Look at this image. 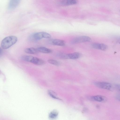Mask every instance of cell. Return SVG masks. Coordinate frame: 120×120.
Segmentation results:
<instances>
[{"label": "cell", "mask_w": 120, "mask_h": 120, "mask_svg": "<svg viewBox=\"0 0 120 120\" xmlns=\"http://www.w3.org/2000/svg\"><path fill=\"white\" fill-rule=\"evenodd\" d=\"M91 46L94 49L103 51H105L108 49L107 45L103 44L96 43H93L91 44Z\"/></svg>", "instance_id": "4"}, {"label": "cell", "mask_w": 120, "mask_h": 120, "mask_svg": "<svg viewBox=\"0 0 120 120\" xmlns=\"http://www.w3.org/2000/svg\"><path fill=\"white\" fill-rule=\"evenodd\" d=\"M43 38H50L51 37V35L48 33L44 32H42Z\"/></svg>", "instance_id": "19"}, {"label": "cell", "mask_w": 120, "mask_h": 120, "mask_svg": "<svg viewBox=\"0 0 120 120\" xmlns=\"http://www.w3.org/2000/svg\"><path fill=\"white\" fill-rule=\"evenodd\" d=\"M68 54L64 52H59L56 53V56L59 58L62 59H68Z\"/></svg>", "instance_id": "15"}, {"label": "cell", "mask_w": 120, "mask_h": 120, "mask_svg": "<svg viewBox=\"0 0 120 120\" xmlns=\"http://www.w3.org/2000/svg\"><path fill=\"white\" fill-rule=\"evenodd\" d=\"M117 88L118 89V90H120V86L119 85H117L116 86Z\"/></svg>", "instance_id": "21"}, {"label": "cell", "mask_w": 120, "mask_h": 120, "mask_svg": "<svg viewBox=\"0 0 120 120\" xmlns=\"http://www.w3.org/2000/svg\"><path fill=\"white\" fill-rule=\"evenodd\" d=\"M33 57L30 56L24 55L21 57V58L24 61L30 62Z\"/></svg>", "instance_id": "17"}, {"label": "cell", "mask_w": 120, "mask_h": 120, "mask_svg": "<svg viewBox=\"0 0 120 120\" xmlns=\"http://www.w3.org/2000/svg\"><path fill=\"white\" fill-rule=\"evenodd\" d=\"M24 51L26 53L30 54L37 53L38 52L37 49L34 48H26L25 49Z\"/></svg>", "instance_id": "11"}, {"label": "cell", "mask_w": 120, "mask_h": 120, "mask_svg": "<svg viewBox=\"0 0 120 120\" xmlns=\"http://www.w3.org/2000/svg\"><path fill=\"white\" fill-rule=\"evenodd\" d=\"M47 92L48 94L52 98L57 99L61 100L57 97L56 94L54 91L49 90H48Z\"/></svg>", "instance_id": "16"}, {"label": "cell", "mask_w": 120, "mask_h": 120, "mask_svg": "<svg viewBox=\"0 0 120 120\" xmlns=\"http://www.w3.org/2000/svg\"><path fill=\"white\" fill-rule=\"evenodd\" d=\"M43 38L42 32L36 33L33 34L30 37V38L34 40H40Z\"/></svg>", "instance_id": "9"}, {"label": "cell", "mask_w": 120, "mask_h": 120, "mask_svg": "<svg viewBox=\"0 0 120 120\" xmlns=\"http://www.w3.org/2000/svg\"><path fill=\"white\" fill-rule=\"evenodd\" d=\"M2 49L0 47V57L1 56L2 53Z\"/></svg>", "instance_id": "20"}, {"label": "cell", "mask_w": 120, "mask_h": 120, "mask_svg": "<svg viewBox=\"0 0 120 120\" xmlns=\"http://www.w3.org/2000/svg\"><path fill=\"white\" fill-rule=\"evenodd\" d=\"M95 85L97 87L109 90L111 88V84L109 83L105 82H96Z\"/></svg>", "instance_id": "3"}, {"label": "cell", "mask_w": 120, "mask_h": 120, "mask_svg": "<svg viewBox=\"0 0 120 120\" xmlns=\"http://www.w3.org/2000/svg\"><path fill=\"white\" fill-rule=\"evenodd\" d=\"M37 49L38 52L43 53H49L52 52L50 49L44 47H40Z\"/></svg>", "instance_id": "12"}, {"label": "cell", "mask_w": 120, "mask_h": 120, "mask_svg": "<svg viewBox=\"0 0 120 120\" xmlns=\"http://www.w3.org/2000/svg\"><path fill=\"white\" fill-rule=\"evenodd\" d=\"M92 100L99 102L104 101L105 100V98L100 95H96L91 97V98Z\"/></svg>", "instance_id": "14"}, {"label": "cell", "mask_w": 120, "mask_h": 120, "mask_svg": "<svg viewBox=\"0 0 120 120\" xmlns=\"http://www.w3.org/2000/svg\"><path fill=\"white\" fill-rule=\"evenodd\" d=\"M21 0H10L8 7L10 9H13L16 8L19 5Z\"/></svg>", "instance_id": "5"}, {"label": "cell", "mask_w": 120, "mask_h": 120, "mask_svg": "<svg viewBox=\"0 0 120 120\" xmlns=\"http://www.w3.org/2000/svg\"><path fill=\"white\" fill-rule=\"evenodd\" d=\"M78 2L77 0H62L60 3L62 5L67 6L75 4Z\"/></svg>", "instance_id": "6"}, {"label": "cell", "mask_w": 120, "mask_h": 120, "mask_svg": "<svg viewBox=\"0 0 120 120\" xmlns=\"http://www.w3.org/2000/svg\"><path fill=\"white\" fill-rule=\"evenodd\" d=\"M17 41L16 37L14 36H10L6 37L2 41L1 46L4 49H8L15 44Z\"/></svg>", "instance_id": "1"}, {"label": "cell", "mask_w": 120, "mask_h": 120, "mask_svg": "<svg viewBox=\"0 0 120 120\" xmlns=\"http://www.w3.org/2000/svg\"><path fill=\"white\" fill-rule=\"evenodd\" d=\"M58 111L55 110H53L50 112L49 115V118L51 119H54L56 118L58 115Z\"/></svg>", "instance_id": "13"}, {"label": "cell", "mask_w": 120, "mask_h": 120, "mask_svg": "<svg viewBox=\"0 0 120 120\" xmlns=\"http://www.w3.org/2000/svg\"><path fill=\"white\" fill-rule=\"evenodd\" d=\"M80 54L78 52H75L68 54V59H76L79 58L80 56Z\"/></svg>", "instance_id": "10"}, {"label": "cell", "mask_w": 120, "mask_h": 120, "mask_svg": "<svg viewBox=\"0 0 120 120\" xmlns=\"http://www.w3.org/2000/svg\"><path fill=\"white\" fill-rule=\"evenodd\" d=\"M91 41V38L89 37L82 36L75 38L71 41L70 42L72 44L80 43L90 42Z\"/></svg>", "instance_id": "2"}, {"label": "cell", "mask_w": 120, "mask_h": 120, "mask_svg": "<svg viewBox=\"0 0 120 120\" xmlns=\"http://www.w3.org/2000/svg\"><path fill=\"white\" fill-rule=\"evenodd\" d=\"M51 43L53 45L59 46H63L65 44V42L64 41L56 39L52 40Z\"/></svg>", "instance_id": "8"}, {"label": "cell", "mask_w": 120, "mask_h": 120, "mask_svg": "<svg viewBox=\"0 0 120 120\" xmlns=\"http://www.w3.org/2000/svg\"><path fill=\"white\" fill-rule=\"evenodd\" d=\"M48 61L49 63L55 65L59 66L60 64V63L59 61L49 59L48 60Z\"/></svg>", "instance_id": "18"}, {"label": "cell", "mask_w": 120, "mask_h": 120, "mask_svg": "<svg viewBox=\"0 0 120 120\" xmlns=\"http://www.w3.org/2000/svg\"><path fill=\"white\" fill-rule=\"evenodd\" d=\"M31 63L37 65H42L45 64V62L42 60L36 57L33 56Z\"/></svg>", "instance_id": "7"}]
</instances>
